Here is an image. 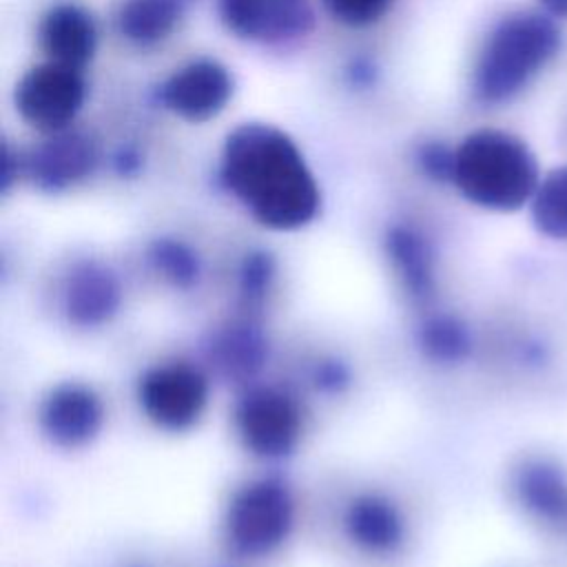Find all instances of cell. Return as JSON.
Returning <instances> with one entry per match:
<instances>
[{
	"label": "cell",
	"mask_w": 567,
	"mask_h": 567,
	"mask_svg": "<svg viewBox=\"0 0 567 567\" xmlns=\"http://www.w3.org/2000/svg\"><path fill=\"white\" fill-rule=\"evenodd\" d=\"M221 177L266 226H303L319 206L317 182L295 142L270 124H241L224 144Z\"/></svg>",
	"instance_id": "1"
},
{
	"label": "cell",
	"mask_w": 567,
	"mask_h": 567,
	"mask_svg": "<svg viewBox=\"0 0 567 567\" xmlns=\"http://www.w3.org/2000/svg\"><path fill=\"white\" fill-rule=\"evenodd\" d=\"M450 175L476 206L518 210L529 204L538 184V164L523 140L496 128L470 133L452 153Z\"/></svg>",
	"instance_id": "2"
},
{
	"label": "cell",
	"mask_w": 567,
	"mask_h": 567,
	"mask_svg": "<svg viewBox=\"0 0 567 567\" xmlns=\"http://www.w3.org/2000/svg\"><path fill=\"white\" fill-rule=\"evenodd\" d=\"M558 47L560 31L549 16L525 11L503 18L478 53L472 78L476 97L507 102L554 60Z\"/></svg>",
	"instance_id": "3"
},
{
	"label": "cell",
	"mask_w": 567,
	"mask_h": 567,
	"mask_svg": "<svg viewBox=\"0 0 567 567\" xmlns=\"http://www.w3.org/2000/svg\"><path fill=\"white\" fill-rule=\"evenodd\" d=\"M84 102V78L80 69L42 62L27 71L16 86L20 117L38 131L60 133L78 115Z\"/></svg>",
	"instance_id": "4"
},
{
	"label": "cell",
	"mask_w": 567,
	"mask_h": 567,
	"mask_svg": "<svg viewBox=\"0 0 567 567\" xmlns=\"http://www.w3.org/2000/svg\"><path fill=\"white\" fill-rule=\"evenodd\" d=\"M221 22L252 42H288L312 29L310 0H217Z\"/></svg>",
	"instance_id": "5"
},
{
	"label": "cell",
	"mask_w": 567,
	"mask_h": 567,
	"mask_svg": "<svg viewBox=\"0 0 567 567\" xmlns=\"http://www.w3.org/2000/svg\"><path fill=\"white\" fill-rule=\"evenodd\" d=\"M233 95V80L217 60H193L177 69L162 86V102L188 122L215 117Z\"/></svg>",
	"instance_id": "6"
},
{
	"label": "cell",
	"mask_w": 567,
	"mask_h": 567,
	"mask_svg": "<svg viewBox=\"0 0 567 567\" xmlns=\"http://www.w3.org/2000/svg\"><path fill=\"white\" fill-rule=\"evenodd\" d=\"M38 42L47 60L82 69L95 53L97 29L84 9L55 4L40 20Z\"/></svg>",
	"instance_id": "7"
},
{
	"label": "cell",
	"mask_w": 567,
	"mask_h": 567,
	"mask_svg": "<svg viewBox=\"0 0 567 567\" xmlns=\"http://www.w3.org/2000/svg\"><path fill=\"white\" fill-rule=\"evenodd\" d=\"M514 489L520 507L543 525H567V470L554 458H529L520 465Z\"/></svg>",
	"instance_id": "8"
},
{
	"label": "cell",
	"mask_w": 567,
	"mask_h": 567,
	"mask_svg": "<svg viewBox=\"0 0 567 567\" xmlns=\"http://www.w3.org/2000/svg\"><path fill=\"white\" fill-rule=\"evenodd\" d=\"M144 401L155 419L171 425H182L199 412L204 401L199 379L184 368H166L157 370L146 388Z\"/></svg>",
	"instance_id": "9"
},
{
	"label": "cell",
	"mask_w": 567,
	"mask_h": 567,
	"mask_svg": "<svg viewBox=\"0 0 567 567\" xmlns=\"http://www.w3.org/2000/svg\"><path fill=\"white\" fill-rule=\"evenodd\" d=\"M49 140L31 157V166L40 179L49 184H66L82 177L93 164V148L89 140L75 133H51Z\"/></svg>",
	"instance_id": "10"
},
{
	"label": "cell",
	"mask_w": 567,
	"mask_h": 567,
	"mask_svg": "<svg viewBox=\"0 0 567 567\" xmlns=\"http://www.w3.org/2000/svg\"><path fill=\"white\" fill-rule=\"evenodd\" d=\"M117 31L135 44H155L179 22L177 0H124L117 9Z\"/></svg>",
	"instance_id": "11"
},
{
	"label": "cell",
	"mask_w": 567,
	"mask_h": 567,
	"mask_svg": "<svg viewBox=\"0 0 567 567\" xmlns=\"http://www.w3.org/2000/svg\"><path fill=\"white\" fill-rule=\"evenodd\" d=\"M286 503L279 494L268 489H255L237 507V534L241 543L250 547H268L286 527Z\"/></svg>",
	"instance_id": "12"
},
{
	"label": "cell",
	"mask_w": 567,
	"mask_h": 567,
	"mask_svg": "<svg viewBox=\"0 0 567 567\" xmlns=\"http://www.w3.org/2000/svg\"><path fill=\"white\" fill-rule=\"evenodd\" d=\"M246 432L261 450L286 447L295 434V414L279 396H259L246 408Z\"/></svg>",
	"instance_id": "13"
},
{
	"label": "cell",
	"mask_w": 567,
	"mask_h": 567,
	"mask_svg": "<svg viewBox=\"0 0 567 567\" xmlns=\"http://www.w3.org/2000/svg\"><path fill=\"white\" fill-rule=\"evenodd\" d=\"M529 206L534 224L545 237L567 239V166H558L540 179Z\"/></svg>",
	"instance_id": "14"
},
{
	"label": "cell",
	"mask_w": 567,
	"mask_h": 567,
	"mask_svg": "<svg viewBox=\"0 0 567 567\" xmlns=\"http://www.w3.org/2000/svg\"><path fill=\"white\" fill-rule=\"evenodd\" d=\"M392 2L394 0H323L332 18L352 27H365L381 20Z\"/></svg>",
	"instance_id": "15"
},
{
	"label": "cell",
	"mask_w": 567,
	"mask_h": 567,
	"mask_svg": "<svg viewBox=\"0 0 567 567\" xmlns=\"http://www.w3.org/2000/svg\"><path fill=\"white\" fill-rule=\"evenodd\" d=\"M543 9L554 18H567V0H540Z\"/></svg>",
	"instance_id": "16"
}]
</instances>
